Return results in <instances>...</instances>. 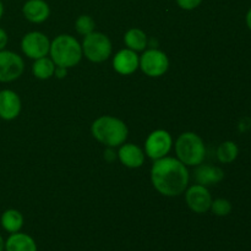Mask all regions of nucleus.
Wrapping results in <instances>:
<instances>
[{
    "instance_id": "1",
    "label": "nucleus",
    "mask_w": 251,
    "mask_h": 251,
    "mask_svg": "<svg viewBox=\"0 0 251 251\" xmlns=\"http://www.w3.org/2000/svg\"><path fill=\"white\" fill-rule=\"evenodd\" d=\"M189 171L178 158L163 157L154 161L151 168V181L159 194L168 198L179 196L189 185Z\"/></svg>"
},
{
    "instance_id": "2",
    "label": "nucleus",
    "mask_w": 251,
    "mask_h": 251,
    "mask_svg": "<svg viewBox=\"0 0 251 251\" xmlns=\"http://www.w3.org/2000/svg\"><path fill=\"white\" fill-rule=\"evenodd\" d=\"M91 132L100 144L107 147H118L122 146L127 139L129 130L123 120L110 115H103L93 122Z\"/></svg>"
},
{
    "instance_id": "3",
    "label": "nucleus",
    "mask_w": 251,
    "mask_h": 251,
    "mask_svg": "<svg viewBox=\"0 0 251 251\" xmlns=\"http://www.w3.org/2000/svg\"><path fill=\"white\" fill-rule=\"evenodd\" d=\"M49 54L56 66L66 69L77 65L83 55L81 44L70 34H60L50 42Z\"/></svg>"
},
{
    "instance_id": "4",
    "label": "nucleus",
    "mask_w": 251,
    "mask_h": 251,
    "mask_svg": "<svg viewBox=\"0 0 251 251\" xmlns=\"http://www.w3.org/2000/svg\"><path fill=\"white\" fill-rule=\"evenodd\" d=\"M176 153L185 166H199L206 156V147L202 139L195 132H184L176 139Z\"/></svg>"
},
{
    "instance_id": "5",
    "label": "nucleus",
    "mask_w": 251,
    "mask_h": 251,
    "mask_svg": "<svg viewBox=\"0 0 251 251\" xmlns=\"http://www.w3.org/2000/svg\"><path fill=\"white\" fill-rule=\"evenodd\" d=\"M82 54L92 63H102L112 55V42L102 32H92L83 38Z\"/></svg>"
},
{
    "instance_id": "6",
    "label": "nucleus",
    "mask_w": 251,
    "mask_h": 251,
    "mask_svg": "<svg viewBox=\"0 0 251 251\" xmlns=\"http://www.w3.org/2000/svg\"><path fill=\"white\" fill-rule=\"evenodd\" d=\"M169 68V59L164 51L151 48L140 56V69L150 77L164 75Z\"/></svg>"
},
{
    "instance_id": "7",
    "label": "nucleus",
    "mask_w": 251,
    "mask_h": 251,
    "mask_svg": "<svg viewBox=\"0 0 251 251\" xmlns=\"http://www.w3.org/2000/svg\"><path fill=\"white\" fill-rule=\"evenodd\" d=\"M173 146V139L166 130H154L147 136L145 142V152L150 158L161 159L169 153Z\"/></svg>"
},
{
    "instance_id": "8",
    "label": "nucleus",
    "mask_w": 251,
    "mask_h": 251,
    "mask_svg": "<svg viewBox=\"0 0 251 251\" xmlns=\"http://www.w3.org/2000/svg\"><path fill=\"white\" fill-rule=\"evenodd\" d=\"M24 59L11 50H0V82H12L24 74Z\"/></svg>"
},
{
    "instance_id": "9",
    "label": "nucleus",
    "mask_w": 251,
    "mask_h": 251,
    "mask_svg": "<svg viewBox=\"0 0 251 251\" xmlns=\"http://www.w3.org/2000/svg\"><path fill=\"white\" fill-rule=\"evenodd\" d=\"M21 49L26 56L31 59H39L47 56L50 49V41L42 32H29L21 41Z\"/></svg>"
},
{
    "instance_id": "10",
    "label": "nucleus",
    "mask_w": 251,
    "mask_h": 251,
    "mask_svg": "<svg viewBox=\"0 0 251 251\" xmlns=\"http://www.w3.org/2000/svg\"><path fill=\"white\" fill-rule=\"evenodd\" d=\"M185 200L191 211L195 213H206L211 208L212 196L206 186L196 184L186 190Z\"/></svg>"
},
{
    "instance_id": "11",
    "label": "nucleus",
    "mask_w": 251,
    "mask_h": 251,
    "mask_svg": "<svg viewBox=\"0 0 251 251\" xmlns=\"http://www.w3.org/2000/svg\"><path fill=\"white\" fill-rule=\"evenodd\" d=\"M21 100L12 90L0 91V118L2 120H14L21 113Z\"/></svg>"
},
{
    "instance_id": "12",
    "label": "nucleus",
    "mask_w": 251,
    "mask_h": 251,
    "mask_svg": "<svg viewBox=\"0 0 251 251\" xmlns=\"http://www.w3.org/2000/svg\"><path fill=\"white\" fill-rule=\"evenodd\" d=\"M113 68L120 75H131L140 68V56L131 49H122L113 59Z\"/></svg>"
},
{
    "instance_id": "13",
    "label": "nucleus",
    "mask_w": 251,
    "mask_h": 251,
    "mask_svg": "<svg viewBox=\"0 0 251 251\" xmlns=\"http://www.w3.org/2000/svg\"><path fill=\"white\" fill-rule=\"evenodd\" d=\"M22 14L32 24H42L50 15V7L44 0H27L22 7Z\"/></svg>"
},
{
    "instance_id": "14",
    "label": "nucleus",
    "mask_w": 251,
    "mask_h": 251,
    "mask_svg": "<svg viewBox=\"0 0 251 251\" xmlns=\"http://www.w3.org/2000/svg\"><path fill=\"white\" fill-rule=\"evenodd\" d=\"M118 158L127 168H140L145 162V152L134 144H123L118 151Z\"/></svg>"
},
{
    "instance_id": "15",
    "label": "nucleus",
    "mask_w": 251,
    "mask_h": 251,
    "mask_svg": "<svg viewBox=\"0 0 251 251\" xmlns=\"http://www.w3.org/2000/svg\"><path fill=\"white\" fill-rule=\"evenodd\" d=\"M196 167H198L195 171L196 181H198V184L206 186V188L211 185H216L225 178V173H223L220 167L202 163Z\"/></svg>"
},
{
    "instance_id": "16",
    "label": "nucleus",
    "mask_w": 251,
    "mask_h": 251,
    "mask_svg": "<svg viewBox=\"0 0 251 251\" xmlns=\"http://www.w3.org/2000/svg\"><path fill=\"white\" fill-rule=\"evenodd\" d=\"M4 251H37V243L26 233H12L5 240Z\"/></svg>"
},
{
    "instance_id": "17",
    "label": "nucleus",
    "mask_w": 251,
    "mask_h": 251,
    "mask_svg": "<svg viewBox=\"0 0 251 251\" xmlns=\"http://www.w3.org/2000/svg\"><path fill=\"white\" fill-rule=\"evenodd\" d=\"M0 225H1L2 229L10 234L17 233L24 227V216L20 211L9 208V210L2 212L1 218H0Z\"/></svg>"
},
{
    "instance_id": "18",
    "label": "nucleus",
    "mask_w": 251,
    "mask_h": 251,
    "mask_svg": "<svg viewBox=\"0 0 251 251\" xmlns=\"http://www.w3.org/2000/svg\"><path fill=\"white\" fill-rule=\"evenodd\" d=\"M124 42L127 48L135 51L145 50V48L149 46V38H147L146 33L140 28L129 29L125 33Z\"/></svg>"
},
{
    "instance_id": "19",
    "label": "nucleus",
    "mask_w": 251,
    "mask_h": 251,
    "mask_svg": "<svg viewBox=\"0 0 251 251\" xmlns=\"http://www.w3.org/2000/svg\"><path fill=\"white\" fill-rule=\"evenodd\" d=\"M55 68L56 65L51 60V58L43 56V58L36 59V61L32 65V73L39 80H47V78H50L51 76H54Z\"/></svg>"
},
{
    "instance_id": "20",
    "label": "nucleus",
    "mask_w": 251,
    "mask_h": 251,
    "mask_svg": "<svg viewBox=\"0 0 251 251\" xmlns=\"http://www.w3.org/2000/svg\"><path fill=\"white\" fill-rule=\"evenodd\" d=\"M239 150L235 142L226 141L220 145L217 150V158L221 163H232L238 157Z\"/></svg>"
},
{
    "instance_id": "21",
    "label": "nucleus",
    "mask_w": 251,
    "mask_h": 251,
    "mask_svg": "<svg viewBox=\"0 0 251 251\" xmlns=\"http://www.w3.org/2000/svg\"><path fill=\"white\" fill-rule=\"evenodd\" d=\"M96 22L90 15H81L75 22V28L77 33L82 34V36H87V34L95 32Z\"/></svg>"
},
{
    "instance_id": "22",
    "label": "nucleus",
    "mask_w": 251,
    "mask_h": 251,
    "mask_svg": "<svg viewBox=\"0 0 251 251\" xmlns=\"http://www.w3.org/2000/svg\"><path fill=\"white\" fill-rule=\"evenodd\" d=\"M210 210L218 217H226L232 212V203L227 199H216L212 200Z\"/></svg>"
},
{
    "instance_id": "23",
    "label": "nucleus",
    "mask_w": 251,
    "mask_h": 251,
    "mask_svg": "<svg viewBox=\"0 0 251 251\" xmlns=\"http://www.w3.org/2000/svg\"><path fill=\"white\" fill-rule=\"evenodd\" d=\"M179 6L184 10H194L202 2V0H176Z\"/></svg>"
},
{
    "instance_id": "24",
    "label": "nucleus",
    "mask_w": 251,
    "mask_h": 251,
    "mask_svg": "<svg viewBox=\"0 0 251 251\" xmlns=\"http://www.w3.org/2000/svg\"><path fill=\"white\" fill-rule=\"evenodd\" d=\"M7 42H9V37L5 29L0 28V50H4L5 47L7 46Z\"/></svg>"
},
{
    "instance_id": "25",
    "label": "nucleus",
    "mask_w": 251,
    "mask_h": 251,
    "mask_svg": "<svg viewBox=\"0 0 251 251\" xmlns=\"http://www.w3.org/2000/svg\"><path fill=\"white\" fill-rule=\"evenodd\" d=\"M68 75V69L61 68V66H56L55 71H54V76H56L58 78H64Z\"/></svg>"
},
{
    "instance_id": "26",
    "label": "nucleus",
    "mask_w": 251,
    "mask_h": 251,
    "mask_svg": "<svg viewBox=\"0 0 251 251\" xmlns=\"http://www.w3.org/2000/svg\"><path fill=\"white\" fill-rule=\"evenodd\" d=\"M118 154H115V152L113 151V147H108L107 150H105L104 152V158L107 159V161L112 162L113 159H115V157H117Z\"/></svg>"
},
{
    "instance_id": "27",
    "label": "nucleus",
    "mask_w": 251,
    "mask_h": 251,
    "mask_svg": "<svg viewBox=\"0 0 251 251\" xmlns=\"http://www.w3.org/2000/svg\"><path fill=\"white\" fill-rule=\"evenodd\" d=\"M247 25H248V27L251 29V9L248 11V14H247Z\"/></svg>"
},
{
    "instance_id": "28",
    "label": "nucleus",
    "mask_w": 251,
    "mask_h": 251,
    "mask_svg": "<svg viewBox=\"0 0 251 251\" xmlns=\"http://www.w3.org/2000/svg\"><path fill=\"white\" fill-rule=\"evenodd\" d=\"M5 250V240L4 238L0 235V251H4Z\"/></svg>"
},
{
    "instance_id": "29",
    "label": "nucleus",
    "mask_w": 251,
    "mask_h": 251,
    "mask_svg": "<svg viewBox=\"0 0 251 251\" xmlns=\"http://www.w3.org/2000/svg\"><path fill=\"white\" fill-rule=\"evenodd\" d=\"M2 15H4V4H2V1L0 0V20H1Z\"/></svg>"
}]
</instances>
